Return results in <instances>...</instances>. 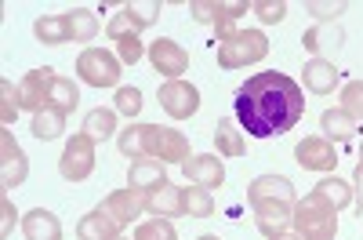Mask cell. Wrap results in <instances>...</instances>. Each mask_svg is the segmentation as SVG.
Instances as JSON below:
<instances>
[{"label": "cell", "mask_w": 363, "mask_h": 240, "mask_svg": "<svg viewBox=\"0 0 363 240\" xmlns=\"http://www.w3.org/2000/svg\"><path fill=\"white\" fill-rule=\"evenodd\" d=\"M233 116L244 135L251 138H277L298 128L306 116V92L280 70H262L236 87Z\"/></svg>", "instance_id": "6da1fadb"}, {"label": "cell", "mask_w": 363, "mask_h": 240, "mask_svg": "<svg viewBox=\"0 0 363 240\" xmlns=\"http://www.w3.org/2000/svg\"><path fill=\"white\" fill-rule=\"evenodd\" d=\"M291 226H294V233L301 240H335L338 236V212L309 193V197L294 200Z\"/></svg>", "instance_id": "7a4b0ae2"}, {"label": "cell", "mask_w": 363, "mask_h": 240, "mask_svg": "<svg viewBox=\"0 0 363 240\" xmlns=\"http://www.w3.org/2000/svg\"><path fill=\"white\" fill-rule=\"evenodd\" d=\"M269 55V40L262 29H236L225 40H218V66L222 70H244Z\"/></svg>", "instance_id": "3957f363"}, {"label": "cell", "mask_w": 363, "mask_h": 240, "mask_svg": "<svg viewBox=\"0 0 363 240\" xmlns=\"http://www.w3.org/2000/svg\"><path fill=\"white\" fill-rule=\"evenodd\" d=\"M124 62L113 55V51H106V48H84L80 51V58H77V77L84 80V84H91V87H120V70Z\"/></svg>", "instance_id": "277c9868"}, {"label": "cell", "mask_w": 363, "mask_h": 240, "mask_svg": "<svg viewBox=\"0 0 363 240\" xmlns=\"http://www.w3.org/2000/svg\"><path fill=\"white\" fill-rule=\"evenodd\" d=\"M193 157L189 138L178 128H160L149 124L145 128V160H160V164H186Z\"/></svg>", "instance_id": "5b68a950"}, {"label": "cell", "mask_w": 363, "mask_h": 240, "mask_svg": "<svg viewBox=\"0 0 363 240\" xmlns=\"http://www.w3.org/2000/svg\"><path fill=\"white\" fill-rule=\"evenodd\" d=\"M91 171H95V142H91L84 131H77L62 157H58V175L66 178V182H84V178H91Z\"/></svg>", "instance_id": "8992f818"}, {"label": "cell", "mask_w": 363, "mask_h": 240, "mask_svg": "<svg viewBox=\"0 0 363 240\" xmlns=\"http://www.w3.org/2000/svg\"><path fill=\"white\" fill-rule=\"evenodd\" d=\"M142 29L124 15V8H120L113 18H109V26H106V37L116 44V58H120V62H124V66H135L138 62V58L145 55V48H142Z\"/></svg>", "instance_id": "52a82bcc"}, {"label": "cell", "mask_w": 363, "mask_h": 240, "mask_svg": "<svg viewBox=\"0 0 363 240\" xmlns=\"http://www.w3.org/2000/svg\"><path fill=\"white\" fill-rule=\"evenodd\" d=\"M29 178V157L22 153V146L15 142L11 128L0 131V190H15Z\"/></svg>", "instance_id": "ba28073f"}, {"label": "cell", "mask_w": 363, "mask_h": 240, "mask_svg": "<svg viewBox=\"0 0 363 240\" xmlns=\"http://www.w3.org/2000/svg\"><path fill=\"white\" fill-rule=\"evenodd\" d=\"M157 99H160V109L171 120H189L200 109V92H196L189 80H164Z\"/></svg>", "instance_id": "9c48e42d"}, {"label": "cell", "mask_w": 363, "mask_h": 240, "mask_svg": "<svg viewBox=\"0 0 363 240\" xmlns=\"http://www.w3.org/2000/svg\"><path fill=\"white\" fill-rule=\"evenodd\" d=\"M145 55H149V62H153V70H157L160 77H167V80H182V73L189 70V51L182 48L178 40L160 37V40L149 44Z\"/></svg>", "instance_id": "30bf717a"}, {"label": "cell", "mask_w": 363, "mask_h": 240, "mask_svg": "<svg viewBox=\"0 0 363 240\" xmlns=\"http://www.w3.org/2000/svg\"><path fill=\"white\" fill-rule=\"evenodd\" d=\"M301 44L306 51H313V58H338V51L345 48V29L338 22H316L313 29L301 33Z\"/></svg>", "instance_id": "8fae6325"}, {"label": "cell", "mask_w": 363, "mask_h": 240, "mask_svg": "<svg viewBox=\"0 0 363 240\" xmlns=\"http://www.w3.org/2000/svg\"><path fill=\"white\" fill-rule=\"evenodd\" d=\"M294 160L306 168V171H335L338 153H335V142H330V138L309 135V138H301L294 146Z\"/></svg>", "instance_id": "7c38bea8"}, {"label": "cell", "mask_w": 363, "mask_h": 240, "mask_svg": "<svg viewBox=\"0 0 363 240\" xmlns=\"http://www.w3.org/2000/svg\"><path fill=\"white\" fill-rule=\"evenodd\" d=\"M58 73L51 66H40V70H29L22 80H18V95H22V109L29 113H40L48 109V95H51V80Z\"/></svg>", "instance_id": "4fadbf2b"}, {"label": "cell", "mask_w": 363, "mask_h": 240, "mask_svg": "<svg viewBox=\"0 0 363 240\" xmlns=\"http://www.w3.org/2000/svg\"><path fill=\"white\" fill-rule=\"evenodd\" d=\"M182 171H186V178L193 186H203V190H215L225 182V164L218 153H193L182 164Z\"/></svg>", "instance_id": "5bb4252c"}, {"label": "cell", "mask_w": 363, "mask_h": 240, "mask_svg": "<svg viewBox=\"0 0 363 240\" xmlns=\"http://www.w3.org/2000/svg\"><path fill=\"white\" fill-rule=\"evenodd\" d=\"M106 212L113 215V222L124 229V226H131L142 212H145V193L142 190H131V186H124V190H113L109 197H106Z\"/></svg>", "instance_id": "9a60e30c"}, {"label": "cell", "mask_w": 363, "mask_h": 240, "mask_svg": "<svg viewBox=\"0 0 363 240\" xmlns=\"http://www.w3.org/2000/svg\"><path fill=\"white\" fill-rule=\"evenodd\" d=\"M255 226L265 233V236H277L291 226V215H294V204L287 200H255Z\"/></svg>", "instance_id": "2e32d148"}, {"label": "cell", "mask_w": 363, "mask_h": 240, "mask_svg": "<svg viewBox=\"0 0 363 240\" xmlns=\"http://www.w3.org/2000/svg\"><path fill=\"white\" fill-rule=\"evenodd\" d=\"M22 236L26 240H62V222L48 207H33L22 215Z\"/></svg>", "instance_id": "e0dca14e"}, {"label": "cell", "mask_w": 363, "mask_h": 240, "mask_svg": "<svg viewBox=\"0 0 363 240\" xmlns=\"http://www.w3.org/2000/svg\"><path fill=\"white\" fill-rule=\"evenodd\" d=\"M247 200H287L294 204V182L287 175H258L255 182L247 186Z\"/></svg>", "instance_id": "ac0fdd59"}, {"label": "cell", "mask_w": 363, "mask_h": 240, "mask_svg": "<svg viewBox=\"0 0 363 240\" xmlns=\"http://www.w3.org/2000/svg\"><path fill=\"white\" fill-rule=\"evenodd\" d=\"M301 84H306V92H313V95H330L338 87L335 62H327V58H309L306 70H301Z\"/></svg>", "instance_id": "d6986e66"}, {"label": "cell", "mask_w": 363, "mask_h": 240, "mask_svg": "<svg viewBox=\"0 0 363 240\" xmlns=\"http://www.w3.org/2000/svg\"><path fill=\"white\" fill-rule=\"evenodd\" d=\"M313 197H316V200H323L327 207H335V212H345V207L356 200L352 182H345V178H338V175L320 178V182L313 186Z\"/></svg>", "instance_id": "ffe728a7"}, {"label": "cell", "mask_w": 363, "mask_h": 240, "mask_svg": "<svg viewBox=\"0 0 363 240\" xmlns=\"http://www.w3.org/2000/svg\"><path fill=\"white\" fill-rule=\"evenodd\" d=\"M145 212L153 215V219H174V215H182V190L171 186V182L149 190L145 193Z\"/></svg>", "instance_id": "44dd1931"}, {"label": "cell", "mask_w": 363, "mask_h": 240, "mask_svg": "<svg viewBox=\"0 0 363 240\" xmlns=\"http://www.w3.org/2000/svg\"><path fill=\"white\" fill-rule=\"evenodd\" d=\"M77 236L80 240H116L120 236V226L113 222V215L106 212V207H95V212H87L77 222Z\"/></svg>", "instance_id": "7402d4cb"}, {"label": "cell", "mask_w": 363, "mask_h": 240, "mask_svg": "<svg viewBox=\"0 0 363 240\" xmlns=\"http://www.w3.org/2000/svg\"><path fill=\"white\" fill-rule=\"evenodd\" d=\"M164 182H167V164H160V160H135L128 168V186L131 190L149 193V190H157Z\"/></svg>", "instance_id": "603a6c76"}, {"label": "cell", "mask_w": 363, "mask_h": 240, "mask_svg": "<svg viewBox=\"0 0 363 240\" xmlns=\"http://www.w3.org/2000/svg\"><path fill=\"white\" fill-rule=\"evenodd\" d=\"M320 128H323V138H330V142H352L356 138V120L342 109V106H335V109H323V116H320Z\"/></svg>", "instance_id": "cb8c5ba5"}, {"label": "cell", "mask_w": 363, "mask_h": 240, "mask_svg": "<svg viewBox=\"0 0 363 240\" xmlns=\"http://www.w3.org/2000/svg\"><path fill=\"white\" fill-rule=\"evenodd\" d=\"M29 131H33V138H40V142L62 138V131H66V113L55 109V106H48V109L33 113V124H29Z\"/></svg>", "instance_id": "d4e9b609"}, {"label": "cell", "mask_w": 363, "mask_h": 240, "mask_svg": "<svg viewBox=\"0 0 363 240\" xmlns=\"http://www.w3.org/2000/svg\"><path fill=\"white\" fill-rule=\"evenodd\" d=\"M215 146H218V157H244V149H247V135L236 128V120H218V128H215Z\"/></svg>", "instance_id": "484cf974"}, {"label": "cell", "mask_w": 363, "mask_h": 240, "mask_svg": "<svg viewBox=\"0 0 363 240\" xmlns=\"http://www.w3.org/2000/svg\"><path fill=\"white\" fill-rule=\"evenodd\" d=\"M33 33H37V40L48 44V48H58V44H69V40H73L66 15H40V18L33 22Z\"/></svg>", "instance_id": "4316f807"}, {"label": "cell", "mask_w": 363, "mask_h": 240, "mask_svg": "<svg viewBox=\"0 0 363 240\" xmlns=\"http://www.w3.org/2000/svg\"><path fill=\"white\" fill-rule=\"evenodd\" d=\"M182 215L189 219H211L215 215V197H211V190L203 186H182Z\"/></svg>", "instance_id": "83f0119b"}, {"label": "cell", "mask_w": 363, "mask_h": 240, "mask_svg": "<svg viewBox=\"0 0 363 240\" xmlns=\"http://www.w3.org/2000/svg\"><path fill=\"white\" fill-rule=\"evenodd\" d=\"M66 15V22H69V37L77 40V44H87V40H95L99 37V15L91 11V8H69V11H62Z\"/></svg>", "instance_id": "f1b7e54d"}, {"label": "cell", "mask_w": 363, "mask_h": 240, "mask_svg": "<svg viewBox=\"0 0 363 240\" xmlns=\"http://www.w3.org/2000/svg\"><path fill=\"white\" fill-rule=\"evenodd\" d=\"M84 135L91 138V142H106V138H113L116 135V109H91L87 116H84Z\"/></svg>", "instance_id": "f546056e"}, {"label": "cell", "mask_w": 363, "mask_h": 240, "mask_svg": "<svg viewBox=\"0 0 363 240\" xmlns=\"http://www.w3.org/2000/svg\"><path fill=\"white\" fill-rule=\"evenodd\" d=\"M251 11L247 0H218V15H215V33L218 40H225L229 33H236V22Z\"/></svg>", "instance_id": "4dcf8cb0"}, {"label": "cell", "mask_w": 363, "mask_h": 240, "mask_svg": "<svg viewBox=\"0 0 363 240\" xmlns=\"http://www.w3.org/2000/svg\"><path fill=\"white\" fill-rule=\"evenodd\" d=\"M145 128L149 124H128V128H120V135H116L120 157H131V164L145 160Z\"/></svg>", "instance_id": "1f68e13d"}, {"label": "cell", "mask_w": 363, "mask_h": 240, "mask_svg": "<svg viewBox=\"0 0 363 240\" xmlns=\"http://www.w3.org/2000/svg\"><path fill=\"white\" fill-rule=\"evenodd\" d=\"M48 106H55V109H62L66 116L80 106V87L69 80V77H55L51 80V95H48Z\"/></svg>", "instance_id": "d6a6232c"}, {"label": "cell", "mask_w": 363, "mask_h": 240, "mask_svg": "<svg viewBox=\"0 0 363 240\" xmlns=\"http://www.w3.org/2000/svg\"><path fill=\"white\" fill-rule=\"evenodd\" d=\"M160 0H128V4H124V15L138 26V29H149V26H153L157 18H160Z\"/></svg>", "instance_id": "836d02e7"}, {"label": "cell", "mask_w": 363, "mask_h": 240, "mask_svg": "<svg viewBox=\"0 0 363 240\" xmlns=\"http://www.w3.org/2000/svg\"><path fill=\"white\" fill-rule=\"evenodd\" d=\"M18 109H22V95H18V87L4 77V80H0V124L11 128L15 116H18Z\"/></svg>", "instance_id": "e575fe53"}, {"label": "cell", "mask_w": 363, "mask_h": 240, "mask_svg": "<svg viewBox=\"0 0 363 240\" xmlns=\"http://www.w3.org/2000/svg\"><path fill=\"white\" fill-rule=\"evenodd\" d=\"M131 240H178V229L171 219H145L135 226V236Z\"/></svg>", "instance_id": "d590c367"}, {"label": "cell", "mask_w": 363, "mask_h": 240, "mask_svg": "<svg viewBox=\"0 0 363 240\" xmlns=\"http://www.w3.org/2000/svg\"><path fill=\"white\" fill-rule=\"evenodd\" d=\"M306 11L316 22H338L349 11V4H345V0H306Z\"/></svg>", "instance_id": "8d00e7d4"}, {"label": "cell", "mask_w": 363, "mask_h": 240, "mask_svg": "<svg viewBox=\"0 0 363 240\" xmlns=\"http://www.w3.org/2000/svg\"><path fill=\"white\" fill-rule=\"evenodd\" d=\"M342 109L356 120H363V80H349L345 87H342Z\"/></svg>", "instance_id": "74e56055"}, {"label": "cell", "mask_w": 363, "mask_h": 240, "mask_svg": "<svg viewBox=\"0 0 363 240\" xmlns=\"http://www.w3.org/2000/svg\"><path fill=\"white\" fill-rule=\"evenodd\" d=\"M116 113H124L128 120L142 113V92L138 87H116V102H113Z\"/></svg>", "instance_id": "f35d334b"}, {"label": "cell", "mask_w": 363, "mask_h": 240, "mask_svg": "<svg viewBox=\"0 0 363 240\" xmlns=\"http://www.w3.org/2000/svg\"><path fill=\"white\" fill-rule=\"evenodd\" d=\"M251 11H255L265 26H277V22L287 18V4H284V0H255Z\"/></svg>", "instance_id": "ab89813d"}, {"label": "cell", "mask_w": 363, "mask_h": 240, "mask_svg": "<svg viewBox=\"0 0 363 240\" xmlns=\"http://www.w3.org/2000/svg\"><path fill=\"white\" fill-rule=\"evenodd\" d=\"M189 15H193V22H200V26H215L218 0H189Z\"/></svg>", "instance_id": "60d3db41"}, {"label": "cell", "mask_w": 363, "mask_h": 240, "mask_svg": "<svg viewBox=\"0 0 363 240\" xmlns=\"http://www.w3.org/2000/svg\"><path fill=\"white\" fill-rule=\"evenodd\" d=\"M0 215H4V219H0V236H11V229H15V204H11V197L4 193V197H0Z\"/></svg>", "instance_id": "b9f144b4"}, {"label": "cell", "mask_w": 363, "mask_h": 240, "mask_svg": "<svg viewBox=\"0 0 363 240\" xmlns=\"http://www.w3.org/2000/svg\"><path fill=\"white\" fill-rule=\"evenodd\" d=\"M352 193H356V200H352L356 212L363 215V164H359V160H356V168H352Z\"/></svg>", "instance_id": "7bdbcfd3"}, {"label": "cell", "mask_w": 363, "mask_h": 240, "mask_svg": "<svg viewBox=\"0 0 363 240\" xmlns=\"http://www.w3.org/2000/svg\"><path fill=\"white\" fill-rule=\"evenodd\" d=\"M269 240H301L294 229H284V233H277V236H269Z\"/></svg>", "instance_id": "ee69618b"}, {"label": "cell", "mask_w": 363, "mask_h": 240, "mask_svg": "<svg viewBox=\"0 0 363 240\" xmlns=\"http://www.w3.org/2000/svg\"><path fill=\"white\" fill-rule=\"evenodd\" d=\"M196 240H218L215 233H203V236H196Z\"/></svg>", "instance_id": "f6af8a7d"}, {"label": "cell", "mask_w": 363, "mask_h": 240, "mask_svg": "<svg viewBox=\"0 0 363 240\" xmlns=\"http://www.w3.org/2000/svg\"><path fill=\"white\" fill-rule=\"evenodd\" d=\"M359 164H363V146H359Z\"/></svg>", "instance_id": "bcb514c9"}, {"label": "cell", "mask_w": 363, "mask_h": 240, "mask_svg": "<svg viewBox=\"0 0 363 240\" xmlns=\"http://www.w3.org/2000/svg\"><path fill=\"white\" fill-rule=\"evenodd\" d=\"M116 240H131V236H116Z\"/></svg>", "instance_id": "7dc6e473"}]
</instances>
